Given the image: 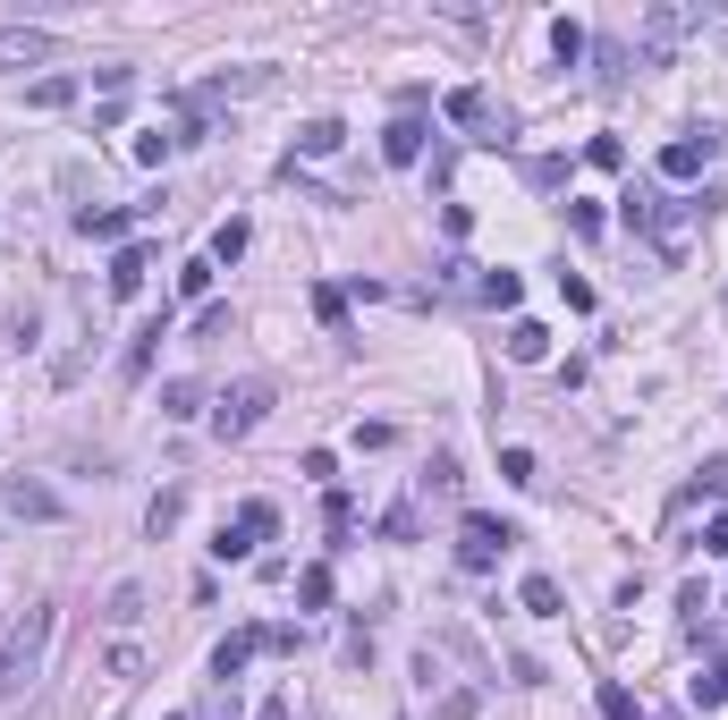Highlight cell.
Segmentation results:
<instances>
[{
  "mask_svg": "<svg viewBox=\"0 0 728 720\" xmlns=\"http://www.w3.org/2000/svg\"><path fill=\"white\" fill-rule=\"evenodd\" d=\"M703 204H712V196H652V187H627V196H619V212H627V230H644L652 246H661V263H686Z\"/></svg>",
  "mask_w": 728,
  "mask_h": 720,
  "instance_id": "cell-1",
  "label": "cell"
},
{
  "mask_svg": "<svg viewBox=\"0 0 728 720\" xmlns=\"http://www.w3.org/2000/svg\"><path fill=\"white\" fill-rule=\"evenodd\" d=\"M686 34H703V9H695V0H661V9H644V26H635V60L661 68Z\"/></svg>",
  "mask_w": 728,
  "mask_h": 720,
  "instance_id": "cell-2",
  "label": "cell"
},
{
  "mask_svg": "<svg viewBox=\"0 0 728 720\" xmlns=\"http://www.w3.org/2000/svg\"><path fill=\"white\" fill-rule=\"evenodd\" d=\"M43 644H51V602H34L26 619L9 627V644H0V695H9V687H26V678H34Z\"/></svg>",
  "mask_w": 728,
  "mask_h": 720,
  "instance_id": "cell-3",
  "label": "cell"
},
{
  "mask_svg": "<svg viewBox=\"0 0 728 720\" xmlns=\"http://www.w3.org/2000/svg\"><path fill=\"white\" fill-rule=\"evenodd\" d=\"M263 416H271V382H263V373H246V382H229V391H221V407H212V432H221V441H246Z\"/></svg>",
  "mask_w": 728,
  "mask_h": 720,
  "instance_id": "cell-4",
  "label": "cell"
},
{
  "mask_svg": "<svg viewBox=\"0 0 728 720\" xmlns=\"http://www.w3.org/2000/svg\"><path fill=\"white\" fill-rule=\"evenodd\" d=\"M508 543H517V534H508L500 518H483V509H466V518H458V568H500L508 559Z\"/></svg>",
  "mask_w": 728,
  "mask_h": 720,
  "instance_id": "cell-5",
  "label": "cell"
},
{
  "mask_svg": "<svg viewBox=\"0 0 728 720\" xmlns=\"http://www.w3.org/2000/svg\"><path fill=\"white\" fill-rule=\"evenodd\" d=\"M712 144H720L712 128H695V136H678V144H661V178H669V187H686V178H703V162H712Z\"/></svg>",
  "mask_w": 728,
  "mask_h": 720,
  "instance_id": "cell-6",
  "label": "cell"
},
{
  "mask_svg": "<svg viewBox=\"0 0 728 720\" xmlns=\"http://www.w3.org/2000/svg\"><path fill=\"white\" fill-rule=\"evenodd\" d=\"M60 51V34H43V26H0V68H43Z\"/></svg>",
  "mask_w": 728,
  "mask_h": 720,
  "instance_id": "cell-7",
  "label": "cell"
},
{
  "mask_svg": "<svg viewBox=\"0 0 728 720\" xmlns=\"http://www.w3.org/2000/svg\"><path fill=\"white\" fill-rule=\"evenodd\" d=\"M381 162H390V170L424 162V119H390V128H381Z\"/></svg>",
  "mask_w": 728,
  "mask_h": 720,
  "instance_id": "cell-8",
  "label": "cell"
},
{
  "mask_svg": "<svg viewBox=\"0 0 728 720\" xmlns=\"http://www.w3.org/2000/svg\"><path fill=\"white\" fill-rule=\"evenodd\" d=\"M18 518H60V491L51 484H34V475H9V491H0Z\"/></svg>",
  "mask_w": 728,
  "mask_h": 720,
  "instance_id": "cell-9",
  "label": "cell"
},
{
  "mask_svg": "<svg viewBox=\"0 0 728 720\" xmlns=\"http://www.w3.org/2000/svg\"><path fill=\"white\" fill-rule=\"evenodd\" d=\"M254 644H263V627H238V636H221V653H212V678H221V687H238V670L254 661Z\"/></svg>",
  "mask_w": 728,
  "mask_h": 720,
  "instance_id": "cell-10",
  "label": "cell"
},
{
  "mask_svg": "<svg viewBox=\"0 0 728 720\" xmlns=\"http://www.w3.org/2000/svg\"><path fill=\"white\" fill-rule=\"evenodd\" d=\"M339 144H348V128H339V119H305V128H297V153H305V162H331Z\"/></svg>",
  "mask_w": 728,
  "mask_h": 720,
  "instance_id": "cell-11",
  "label": "cell"
},
{
  "mask_svg": "<svg viewBox=\"0 0 728 720\" xmlns=\"http://www.w3.org/2000/svg\"><path fill=\"white\" fill-rule=\"evenodd\" d=\"M145 271H153V255H145V246H119V255H111V297H136Z\"/></svg>",
  "mask_w": 728,
  "mask_h": 720,
  "instance_id": "cell-12",
  "label": "cell"
},
{
  "mask_svg": "<svg viewBox=\"0 0 728 720\" xmlns=\"http://www.w3.org/2000/svg\"><path fill=\"white\" fill-rule=\"evenodd\" d=\"M178 518H187V491L170 484V491H153V509H145V534L161 543V534H178Z\"/></svg>",
  "mask_w": 728,
  "mask_h": 720,
  "instance_id": "cell-13",
  "label": "cell"
},
{
  "mask_svg": "<svg viewBox=\"0 0 728 720\" xmlns=\"http://www.w3.org/2000/svg\"><path fill=\"white\" fill-rule=\"evenodd\" d=\"M551 357V330L542 323H508V364H542Z\"/></svg>",
  "mask_w": 728,
  "mask_h": 720,
  "instance_id": "cell-14",
  "label": "cell"
},
{
  "mask_svg": "<svg viewBox=\"0 0 728 720\" xmlns=\"http://www.w3.org/2000/svg\"><path fill=\"white\" fill-rule=\"evenodd\" d=\"M102 619H111V627L127 636V627L145 619V585H136V577H127V585H111V602H102Z\"/></svg>",
  "mask_w": 728,
  "mask_h": 720,
  "instance_id": "cell-15",
  "label": "cell"
},
{
  "mask_svg": "<svg viewBox=\"0 0 728 720\" xmlns=\"http://www.w3.org/2000/svg\"><path fill=\"white\" fill-rule=\"evenodd\" d=\"M449 119H458V128H492V94H483V85H458V94H449Z\"/></svg>",
  "mask_w": 728,
  "mask_h": 720,
  "instance_id": "cell-16",
  "label": "cell"
},
{
  "mask_svg": "<svg viewBox=\"0 0 728 720\" xmlns=\"http://www.w3.org/2000/svg\"><path fill=\"white\" fill-rule=\"evenodd\" d=\"M534 619H559V577H525V593H517Z\"/></svg>",
  "mask_w": 728,
  "mask_h": 720,
  "instance_id": "cell-17",
  "label": "cell"
},
{
  "mask_svg": "<svg viewBox=\"0 0 728 720\" xmlns=\"http://www.w3.org/2000/svg\"><path fill=\"white\" fill-rule=\"evenodd\" d=\"M102 670H111V678H119V687H127V678H145V644H127V636H119V644H111V653H102Z\"/></svg>",
  "mask_w": 728,
  "mask_h": 720,
  "instance_id": "cell-18",
  "label": "cell"
},
{
  "mask_svg": "<svg viewBox=\"0 0 728 720\" xmlns=\"http://www.w3.org/2000/svg\"><path fill=\"white\" fill-rule=\"evenodd\" d=\"M297 602H305V611H331V568H305V577H297Z\"/></svg>",
  "mask_w": 728,
  "mask_h": 720,
  "instance_id": "cell-19",
  "label": "cell"
},
{
  "mask_svg": "<svg viewBox=\"0 0 728 720\" xmlns=\"http://www.w3.org/2000/svg\"><path fill=\"white\" fill-rule=\"evenodd\" d=\"M551 51H559V60H585V26H576V18H551Z\"/></svg>",
  "mask_w": 728,
  "mask_h": 720,
  "instance_id": "cell-20",
  "label": "cell"
},
{
  "mask_svg": "<svg viewBox=\"0 0 728 720\" xmlns=\"http://www.w3.org/2000/svg\"><path fill=\"white\" fill-rule=\"evenodd\" d=\"M246 255V221H221V230H212V263H238Z\"/></svg>",
  "mask_w": 728,
  "mask_h": 720,
  "instance_id": "cell-21",
  "label": "cell"
},
{
  "mask_svg": "<svg viewBox=\"0 0 728 720\" xmlns=\"http://www.w3.org/2000/svg\"><path fill=\"white\" fill-rule=\"evenodd\" d=\"M585 162H593V170H627V144H619V136H593V144H585Z\"/></svg>",
  "mask_w": 728,
  "mask_h": 720,
  "instance_id": "cell-22",
  "label": "cell"
},
{
  "mask_svg": "<svg viewBox=\"0 0 728 720\" xmlns=\"http://www.w3.org/2000/svg\"><path fill=\"white\" fill-rule=\"evenodd\" d=\"M68 94H77V77H43V85H34V94H26V102H34V111H60V102H68Z\"/></svg>",
  "mask_w": 728,
  "mask_h": 720,
  "instance_id": "cell-23",
  "label": "cell"
},
{
  "mask_svg": "<svg viewBox=\"0 0 728 720\" xmlns=\"http://www.w3.org/2000/svg\"><path fill=\"white\" fill-rule=\"evenodd\" d=\"M212 271H221L212 255H204V263H187V271H178V297H212Z\"/></svg>",
  "mask_w": 728,
  "mask_h": 720,
  "instance_id": "cell-24",
  "label": "cell"
},
{
  "mask_svg": "<svg viewBox=\"0 0 728 720\" xmlns=\"http://www.w3.org/2000/svg\"><path fill=\"white\" fill-rule=\"evenodd\" d=\"M483 297H492V305H517V297H525V280H517V271H483Z\"/></svg>",
  "mask_w": 728,
  "mask_h": 720,
  "instance_id": "cell-25",
  "label": "cell"
},
{
  "mask_svg": "<svg viewBox=\"0 0 728 720\" xmlns=\"http://www.w3.org/2000/svg\"><path fill=\"white\" fill-rule=\"evenodd\" d=\"M246 551H254V534L229 518V525H221V543H212V559H246Z\"/></svg>",
  "mask_w": 728,
  "mask_h": 720,
  "instance_id": "cell-26",
  "label": "cell"
},
{
  "mask_svg": "<svg viewBox=\"0 0 728 720\" xmlns=\"http://www.w3.org/2000/svg\"><path fill=\"white\" fill-rule=\"evenodd\" d=\"M195 720H238V687H221V678H212V695H204V712Z\"/></svg>",
  "mask_w": 728,
  "mask_h": 720,
  "instance_id": "cell-27",
  "label": "cell"
},
{
  "mask_svg": "<svg viewBox=\"0 0 728 720\" xmlns=\"http://www.w3.org/2000/svg\"><path fill=\"white\" fill-rule=\"evenodd\" d=\"M195 398H204L195 382H170V391H161V416H195Z\"/></svg>",
  "mask_w": 728,
  "mask_h": 720,
  "instance_id": "cell-28",
  "label": "cell"
},
{
  "mask_svg": "<svg viewBox=\"0 0 728 720\" xmlns=\"http://www.w3.org/2000/svg\"><path fill=\"white\" fill-rule=\"evenodd\" d=\"M602 720H635V695L619 687V678H610V687H602Z\"/></svg>",
  "mask_w": 728,
  "mask_h": 720,
  "instance_id": "cell-29",
  "label": "cell"
},
{
  "mask_svg": "<svg viewBox=\"0 0 728 720\" xmlns=\"http://www.w3.org/2000/svg\"><path fill=\"white\" fill-rule=\"evenodd\" d=\"M568 230L576 237H602V204H568Z\"/></svg>",
  "mask_w": 728,
  "mask_h": 720,
  "instance_id": "cell-30",
  "label": "cell"
},
{
  "mask_svg": "<svg viewBox=\"0 0 728 720\" xmlns=\"http://www.w3.org/2000/svg\"><path fill=\"white\" fill-rule=\"evenodd\" d=\"M314 314H322L331 330H339V323H348V297H339V289H314Z\"/></svg>",
  "mask_w": 728,
  "mask_h": 720,
  "instance_id": "cell-31",
  "label": "cell"
},
{
  "mask_svg": "<svg viewBox=\"0 0 728 720\" xmlns=\"http://www.w3.org/2000/svg\"><path fill=\"white\" fill-rule=\"evenodd\" d=\"M500 475L508 484H534V450H500Z\"/></svg>",
  "mask_w": 728,
  "mask_h": 720,
  "instance_id": "cell-32",
  "label": "cell"
},
{
  "mask_svg": "<svg viewBox=\"0 0 728 720\" xmlns=\"http://www.w3.org/2000/svg\"><path fill=\"white\" fill-rule=\"evenodd\" d=\"M559 297H568L576 314H593V280H576V271H559Z\"/></svg>",
  "mask_w": 728,
  "mask_h": 720,
  "instance_id": "cell-33",
  "label": "cell"
},
{
  "mask_svg": "<svg viewBox=\"0 0 728 720\" xmlns=\"http://www.w3.org/2000/svg\"><path fill=\"white\" fill-rule=\"evenodd\" d=\"M85 237H127V212H85Z\"/></svg>",
  "mask_w": 728,
  "mask_h": 720,
  "instance_id": "cell-34",
  "label": "cell"
},
{
  "mask_svg": "<svg viewBox=\"0 0 728 720\" xmlns=\"http://www.w3.org/2000/svg\"><path fill=\"white\" fill-rule=\"evenodd\" d=\"M703 551H712V559H728V518H712V525H703Z\"/></svg>",
  "mask_w": 728,
  "mask_h": 720,
  "instance_id": "cell-35",
  "label": "cell"
},
{
  "mask_svg": "<svg viewBox=\"0 0 728 720\" xmlns=\"http://www.w3.org/2000/svg\"><path fill=\"white\" fill-rule=\"evenodd\" d=\"M263 720H297V704H288V695H271V704H263Z\"/></svg>",
  "mask_w": 728,
  "mask_h": 720,
  "instance_id": "cell-36",
  "label": "cell"
},
{
  "mask_svg": "<svg viewBox=\"0 0 728 720\" xmlns=\"http://www.w3.org/2000/svg\"><path fill=\"white\" fill-rule=\"evenodd\" d=\"M161 720H187V712H161Z\"/></svg>",
  "mask_w": 728,
  "mask_h": 720,
  "instance_id": "cell-37",
  "label": "cell"
}]
</instances>
